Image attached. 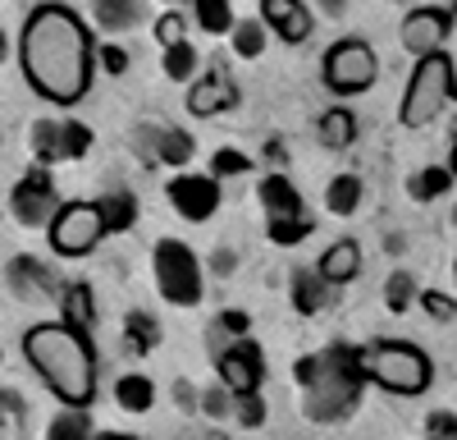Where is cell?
I'll use <instances>...</instances> for the list:
<instances>
[{
  "instance_id": "6da1fadb",
  "label": "cell",
  "mask_w": 457,
  "mask_h": 440,
  "mask_svg": "<svg viewBox=\"0 0 457 440\" xmlns=\"http://www.w3.org/2000/svg\"><path fill=\"white\" fill-rule=\"evenodd\" d=\"M19 60H23L28 88L55 106L83 101L92 88V60H96L92 37L83 19L64 5H37L23 19Z\"/></svg>"
},
{
  "instance_id": "7a4b0ae2",
  "label": "cell",
  "mask_w": 457,
  "mask_h": 440,
  "mask_svg": "<svg viewBox=\"0 0 457 440\" xmlns=\"http://www.w3.org/2000/svg\"><path fill=\"white\" fill-rule=\"evenodd\" d=\"M23 358L37 367V377L51 385V394L73 409H87L96 394V353L87 344V330H73L69 321H37L23 330Z\"/></svg>"
},
{
  "instance_id": "3957f363",
  "label": "cell",
  "mask_w": 457,
  "mask_h": 440,
  "mask_svg": "<svg viewBox=\"0 0 457 440\" xmlns=\"http://www.w3.org/2000/svg\"><path fill=\"white\" fill-rule=\"evenodd\" d=\"M366 381H370L366 349L334 344L325 353L297 358V385H302V403H307V418L312 422H338V418H348L357 403H361Z\"/></svg>"
},
{
  "instance_id": "277c9868",
  "label": "cell",
  "mask_w": 457,
  "mask_h": 440,
  "mask_svg": "<svg viewBox=\"0 0 457 440\" xmlns=\"http://www.w3.org/2000/svg\"><path fill=\"white\" fill-rule=\"evenodd\" d=\"M457 97V73H453V60L439 51V55H426L416 60L411 79L403 88V101H398V120L403 129H426L444 115V106Z\"/></svg>"
},
{
  "instance_id": "5b68a950",
  "label": "cell",
  "mask_w": 457,
  "mask_h": 440,
  "mask_svg": "<svg viewBox=\"0 0 457 440\" xmlns=\"http://www.w3.org/2000/svg\"><path fill=\"white\" fill-rule=\"evenodd\" d=\"M366 372L379 390L389 394H426L430 390V358L416 344H398V340H379L366 349Z\"/></svg>"
},
{
  "instance_id": "8992f818",
  "label": "cell",
  "mask_w": 457,
  "mask_h": 440,
  "mask_svg": "<svg viewBox=\"0 0 457 440\" xmlns=\"http://www.w3.org/2000/svg\"><path fill=\"white\" fill-rule=\"evenodd\" d=\"M151 267H156V289L165 303H174V308L202 303V267H197V252L187 243L161 239L156 252H151Z\"/></svg>"
},
{
  "instance_id": "52a82bcc",
  "label": "cell",
  "mask_w": 457,
  "mask_h": 440,
  "mask_svg": "<svg viewBox=\"0 0 457 440\" xmlns=\"http://www.w3.org/2000/svg\"><path fill=\"white\" fill-rule=\"evenodd\" d=\"M325 88L338 92V97H357L375 83V73H379V60L366 42H357V37H343V42H334L325 51Z\"/></svg>"
},
{
  "instance_id": "ba28073f",
  "label": "cell",
  "mask_w": 457,
  "mask_h": 440,
  "mask_svg": "<svg viewBox=\"0 0 457 440\" xmlns=\"http://www.w3.org/2000/svg\"><path fill=\"white\" fill-rule=\"evenodd\" d=\"M105 216H101V202H64L51 220V248L60 257H83L92 252L101 239H105Z\"/></svg>"
},
{
  "instance_id": "9c48e42d",
  "label": "cell",
  "mask_w": 457,
  "mask_h": 440,
  "mask_svg": "<svg viewBox=\"0 0 457 440\" xmlns=\"http://www.w3.org/2000/svg\"><path fill=\"white\" fill-rule=\"evenodd\" d=\"M60 207L64 202L55 198V183H51V170L46 165H32L14 183V193H10V211H14L19 225H51Z\"/></svg>"
},
{
  "instance_id": "30bf717a",
  "label": "cell",
  "mask_w": 457,
  "mask_h": 440,
  "mask_svg": "<svg viewBox=\"0 0 457 440\" xmlns=\"http://www.w3.org/2000/svg\"><path fill=\"white\" fill-rule=\"evenodd\" d=\"M261 381H265V353L247 335L220 353V385H228L234 394H261Z\"/></svg>"
},
{
  "instance_id": "8fae6325",
  "label": "cell",
  "mask_w": 457,
  "mask_h": 440,
  "mask_svg": "<svg viewBox=\"0 0 457 440\" xmlns=\"http://www.w3.org/2000/svg\"><path fill=\"white\" fill-rule=\"evenodd\" d=\"M170 207L183 216V220H211L215 216V207H220V183H215V174H174L170 179Z\"/></svg>"
},
{
  "instance_id": "7c38bea8",
  "label": "cell",
  "mask_w": 457,
  "mask_h": 440,
  "mask_svg": "<svg viewBox=\"0 0 457 440\" xmlns=\"http://www.w3.org/2000/svg\"><path fill=\"white\" fill-rule=\"evenodd\" d=\"M448 32H453V14L435 10V5H421V10H411L403 19V47L416 55V60H426V55H439L444 42H448Z\"/></svg>"
},
{
  "instance_id": "4fadbf2b",
  "label": "cell",
  "mask_w": 457,
  "mask_h": 440,
  "mask_svg": "<svg viewBox=\"0 0 457 440\" xmlns=\"http://www.w3.org/2000/svg\"><path fill=\"white\" fill-rule=\"evenodd\" d=\"M261 19L270 23L288 47H302L312 37V14L302 0H261Z\"/></svg>"
},
{
  "instance_id": "5bb4252c",
  "label": "cell",
  "mask_w": 457,
  "mask_h": 440,
  "mask_svg": "<svg viewBox=\"0 0 457 440\" xmlns=\"http://www.w3.org/2000/svg\"><path fill=\"white\" fill-rule=\"evenodd\" d=\"M234 101H238V92H234V83L224 79V69L197 79L193 92H187V110H193L197 120H211V115H220V110H234Z\"/></svg>"
},
{
  "instance_id": "9a60e30c",
  "label": "cell",
  "mask_w": 457,
  "mask_h": 440,
  "mask_svg": "<svg viewBox=\"0 0 457 440\" xmlns=\"http://www.w3.org/2000/svg\"><path fill=\"white\" fill-rule=\"evenodd\" d=\"M142 157L146 161H165V165H187L193 157V138L183 129H142Z\"/></svg>"
},
{
  "instance_id": "2e32d148",
  "label": "cell",
  "mask_w": 457,
  "mask_h": 440,
  "mask_svg": "<svg viewBox=\"0 0 457 440\" xmlns=\"http://www.w3.org/2000/svg\"><path fill=\"white\" fill-rule=\"evenodd\" d=\"M329 280L320 275V271H293V280H288V299H293V308L302 312V317H316L325 303H329Z\"/></svg>"
},
{
  "instance_id": "e0dca14e",
  "label": "cell",
  "mask_w": 457,
  "mask_h": 440,
  "mask_svg": "<svg viewBox=\"0 0 457 440\" xmlns=\"http://www.w3.org/2000/svg\"><path fill=\"white\" fill-rule=\"evenodd\" d=\"M261 207L270 220H284V216H302V193L297 183L284 179V174H265L261 179Z\"/></svg>"
},
{
  "instance_id": "ac0fdd59",
  "label": "cell",
  "mask_w": 457,
  "mask_h": 440,
  "mask_svg": "<svg viewBox=\"0 0 457 440\" xmlns=\"http://www.w3.org/2000/svg\"><path fill=\"white\" fill-rule=\"evenodd\" d=\"M329 284H348L357 271H361V248L353 243V239H338V243H329L325 252H320V267H316Z\"/></svg>"
},
{
  "instance_id": "d6986e66",
  "label": "cell",
  "mask_w": 457,
  "mask_h": 440,
  "mask_svg": "<svg viewBox=\"0 0 457 440\" xmlns=\"http://www.w3.org/2000/svg\"><path fill=\"white\" fill-rule=\"evenodd\" d=\"M10 284L19 299H51V271L37 267V257H14L10 262Z\"/></svg>"
},
{
  "instance_id": "ffe728a7",
  "label": "cell",
  "mask_w": 457,
  "mask_h": 440,
  "mask_svg": "<svg viewBox=\"0 0 457 440\" xmlns=\"http://www.w3.org/2000/svg\"><path fill=\"white\" fill-rule=\"evenodd\" d=\"M316 133H320V142L329 147V152H343V147H353V138H357V115L348 106H329L320 115V124H316Z\"/></svg>"
},
{
  "instance_id": "44dd1931",
  "label": "cell",
  "mask_w": 457,
  "mask_h": 440,
  "mask_svg": "<svg viewBox=\"0 0 457 440\" xmlns=\"http://www.w3.org/2000/svg\"><path fill=\"white\" fill-rule=\"evenodd\" d=\"M114 403H120L124 413H146L151 403H156V385H151L142 372H129L114 381Z\"/></svg>"
},
{
  "instance_id": "7402d4cb",
  "label": "cell",
  "mask_w": 457,
  "mask_h": 440,
  "mask_svg": "<svg viewBox=\"0 0 457 440\" xmlns=\"http://www.w3.org/2000/svg\"><path fill=\"white\" fill-rule=\"evenodd\" d=\"M101 216H105V230L110 234H129L133 220H137V198L124 193V189H114V193L101 198Z\"/></svg>"
},
{
  "instance_id": "603a6c76",
  "label": "cell",
  "mask_w": 457,
  "mask_h": 440,
  "mask_svg": "<svg viewBox=\"0 0 457 440\" xmlns=\"http://www.w3.org/2000/svg\"><path fill=\"white\" fill-rule=\"evenodd\" d=\"M46 440H96L87 409H73V403H64V409L51 418V427H46Z\"/></svg>"
},
{
  "instance_id": "cb8c5ba5",
  "label": "cell",
  "mask_w": 457,
  "mask_h": 440,
  "mask_svg": "<svg viewBox=\"0 0 457 440\" xmlns=\"http://www.w3.org/2000/svg\"><path fill=\"white\" fill-rule=\"evenodd\" d=\"M92 10L105 32H124L142 19V0H92Z\"/></svg>"
},
{
  "instance_id": "d4e9b609",
  "label": "cell",
  "mask_w": 457,
  "mask_h": 440,
  "mask_svg": "<svg viewBox=\"0 0 457 440\" xmlns=\"http://www.w3.org/2000/svg\"><path fill=\"white\" fill-rule=\"evenodd\" d=\"M60 308H64V321H69L73 330H92L96 303H92V289H87V284H69V289L60 293Z\"/></svg>"
},
{
  "instance_id": "484cf974",
  "label": "cell",
  "mask_w": 457,
  "mask_h": 440,
  "mask_svg": "<svg viewBox=\"0 0 457 440\" xmlns=\"http://www.w3.org/2000/svg\"><path fill=\"white\" fill-rule=\"evenodd\" d=\"M453 165H426L421 174H416L411 183H407V193L416 198V202H435V198H444L448 189H453Z\"/></svg>"
},
{
  "instance_id": "4316f807",
  "label": "cell",
  "mask_w": 457,
  "mask_h": 440,
  "mask_svg": "<svg viewBox=\"0 0 457 440\" xmlns=\"http://www.w3.org/2000/svg\"><path fill=\"white\" fill-rule=\"evenodd\" d=\"M325 207L334 216H353L361 207V179L357 174H334L329 189H325Z\"/></svg>"
},
{
  "instance_id": "83f0119b",
  "label": "cell",
  "mask_w": 457,
  "mask_h": 440,
  "mask_svg": "<svg viewBox=\"0 0 457 440\" xmlns=\"http://www.w3.org/2000/svg\"><path fill=\"white\" fill-rule=\"evenodd\" d=\"M32 157L37 161H64V124L60 120H37L32 124Z\"/></svg>"
},
{
  "instance_id": "f1b7e54d",
  "label": "cell",
  "mask_w": 457,
  "mask_h": 440,
  "mask_svg": "<svg viewBox=\"0 0 457 440\" xmlns=\"http://www.w3.org/2000/svg\"><path fill=\"white\" fill-rule=\"evenodd\" d=\"M193 10H197V23L215 37L224 32H234V5L228 0H193Z\"/></svg>"
},
{
  "instance_id": "f546056e",
  "label": "cell",
  "mask_w": 457,
  "mask_h": 440,
  "mask_svg": "<svg viewBox=\"0 0 457 440\" xmlns=\"http://www.w3.org/2000/svg\"><path fill=\"white\" fill-rule=\"evenodd\" d=\"M129 349L133 353H146V349H156L161 344V321L156 317H146V312H129Z\"/></svg>"
},
{
  "instance_id": "4dcf8cb0",
  "label": "cell",
  "mask_w": 457,
  "mask_h": 440,
  "mask_svg": "<svg viewBox=\"0 0 457 440\" xmlns=\"http://www.w3.org/2000/svg\"><path fill=\"white\" fill-rule=\"evenodd\" d=\"M316 230V220H307V211L302 216H284V220H270V243H279V248H293V243H302Z\"/></svg>"
},
{
  "instance_id": "1f68e13d",
  "label": "cell",
  "mask_w": 457,
  "mask_h": 440,
  "mask_svg": "<svg viewBox=\"0 0 457 440\" xmlns=\"http://www.w3.org/2000/svg\"><path fill=\"white\" fill-rule=\"evenodd\" d=\"M421 293H416V280L407 275V271H394L389 280H385V308L389 312H407Z\"/></svg>"
},
{
  "instance_id": "d6a6232c",
  "label": "cell",
  "mask_w": 457,
  "mask_h": 440,
  "mask_svg": "<svg viewBox=\"0 0 457 440\" xmlns=\"http://www.w3.org/2000/svg\"><path fill=\"white\" fill-rule=\"evenodd\" d=\"M193 69H197V51H193V42L165 47V79L183 83V79H193Z\"/></svg>"
},
{
  "instance_id": "836d02e7",
  "label": "cell",
  "mask_w": 457,
  "mask_h": 440,
  "mask_svg": "<svg viewBox=\"0 0 457 440\" xmlns=\"http://www.w3.org/2000/svg\"><path fill=\"white\" fill-rule=\"evenodd\" d=\"M234 51H238L243 60H256V55L265 51V28H261L256 19H247V23H234Z\"/></svg>"
},
{
  "instance_id": "e575fe53",
  "label": "cell",
  "mask_w": 457,
  "mask_h": 440,
  "mask_svg": "<svg viewBox=\"0 0 457 440\" xmlns=\"http://www.w3.org/2000/svg\"><path fill=\"white\" fill-rule=\"evenodd\" d=\"M92 152V129L79 120H64V161H79Z\"/></svg>"
},
{
  "instance_id": "d590c367",
  "label": "cell",
  "mask_w": 457,
  "mask_h": 440,
  "mask_svg": "<svg viewBox=\"0 0 457 440\" xmlns=\"http://www.w3.org/2000/svg\"><path fill=\"white\" fill-rule=\"evenodd\" d=\"M247 170H252V161L243 152H234V147H220V152L211 157V174L215 179H234V174H247Z\"/></svg>"
},
{
  "instance_id": "8d00e7d4",
  "label": "cell",
  "mask_w": 457,
  "mask_h": 440,
  "mask_svg": "<svg viewBox=\"0 0 457 440\" xmlns=\"http://www.w3.org/2000/svg\"><path fill=\"white\" fill-rule=\"evenodd\" d=\"M156 37H161V47H179V42H187V19H183L179 10H165V14L156 19Z\"/></svg>"
},
{
  "instance_id": "74e56055",
  "label": "cell",
  "mask_w": 457,
  "mask_h": 440,
  "mask_svg": "<svg viewBox=\"0 0 457 440\" xmlns=\"http://www.w3.org/2000/svg\"><path fill=\"white\" fill-rule=\"evenodd\" d=\"M234 418H238L243 427H261V422H265V403H261V394H238V399H234Z\"/></svg>"
},
{
  "instance_id": "f35d334b",
  "label": "cell",
  "mask_w": 457,
  "mask_h": 440,
  "mask_svg": "<svg viewBox=\"0 0 457 440\" xmlns=\"http://www.w3.org/2000/svg\"><path fill=\"white\" fill-rule=\"evenodd\" d=\"M234 399H238V394L228 390V385H224V390L215 385V390H206V394H202V409H206L211 418H228V413H234Z\"/></svg>"
},
{
  "instance_id": "ab89813d",
  "label": "cell",
  "mask_w": 457,
  "mask_h": 440,
  "mask_svg": "<svg viewBox=\"0 0 457 440\" xmlns=\"http://www.w3.org/2000/svg\"><path fill=\"white\" fill-rule=\"evenodd\" d=\"M421 308H426L435 321H453V312H457V303L448 299V293H439V289H426V293H421Z\"/></svg>"
},
{
  "instance_id": "60d3db41",
  "label": "cell",
  "mask_w": 457,
  "mask_h": 440,
  "mask_svg": "<svg viewBox=\"0 0 457 440\" xmlns=\"http://www.w3.org/2000/svg\"><path fill=\"white\" fill-rule=\"evenodd\" d=\"M96 55H101V69L114 73V79H120V73L129 69V51H124V47H101Z\"/></svg>"
},
{
  "instance_id": "b9f144b4",
  "label": "cell",
  "mask_w": 457,
  "mask_h": 440,
  "mask_svg": "<svg viewBox=\"0 0 457 440\" xmlns=\"http://www.w3.org/2000/svg\"><path fill=\"white\" fill-rule=\"evenodd\" d=\"M220 330H224V335H247V330H252V321H247V312H220V321H215Z\"/></svg>"
},
{
  "instance_id": "7bdbcfd3",
  "label": "cell",
  "mask_w": 457,
  "mask_h": 440,
  "mask_svg": "<svg viewBox=\"0 0 457 440\" xmlns=\"http://www.w3.org/2000/svg\"><path fill=\"white\" fill-rule=\"evenodd\" d=\"M430 436L435 440H457V418L453 413H430Z\"/></svg>"
},
{
  "instance_id": "ee69618b",
  "label": "cell",
  "mask_w": 457,
  "mask_h": 440,
  "mask_svg": "<svg viewBox=\"0 0 457 440\" xmlns=\"http://www.w3.org/2000/svg\"><path fill=\"white\" fill-rule=\"evenodd\" d=\"M174 399H179V409H187V413L197 409V390L187 385V381H179V385H174Z\"/></svg>"
},
{
  "instance_id": "f6af8a7d",
  "label": "cell",
  "mask_w": 457,
  "mask_h": 440,
  "mask_svg": "<svg viewBox=\"0 0 457 440\" xmlns=\"http://www.w3.org/2000/svg\"><path fill=\"white\" fill-rule=\"evenodd\" d=\"M96 440H137V436H120V431H105V436H96Z\"/></svg>"
},
{
  "instance_id": "bcb514c9",
  "label": "cell",
  "mask_w": 457,
  "mask_h": 440,
  "mask_svg": "<svg viewBox=\"0 0 457 440\" xmlns=\"http://www.w3.org/2000/svg\"><path fill=\"white\" fill-rule=\"evenodd\" d=\"M325 10H334V14H338V10H343V0H325Z\"/></svg>"
},
{
  "instance_id": "7dc6e473",
  "label": "cell",
  "mask_w": 457,
  "mask_h": 440,
  "mask_svg": "<svg viewBox=\"0 0 457 440\" xmlns=\"http://www.w3.org/2000/svg\"><path fill=\"white\" fill-rule=\"evenodd\" d=\"M448 165H453V174H457V138H453V161H448Z\"/></svg>"
},
{
  "instance_id": "c3c4849f",
  "label": "cell",
  "mask_w": 457,
  "mask_h": 440,
  "mask_svg": "<svg viewBox=\"0 0 457 440\" xmlns=\"http://www.w3.org/2000/svg\"><path fill=\"white\" fill-rule=\"evenodd\" d=\"M0 60H5V32H0Z\"/></svg>"
},
{
  "instance_id": "681fc988",
  "label": "cell",
  "mask_w": 457,
  "mask_h": 440,
  "mask_svg": "<svg viewBox=\"0 0 457 440\" xmlns=\"http://www.w3.org/2000/svg\"><path fill=\"white\" fill-rule=\"evenodd\" d=\"M453 280H457V262H453Z\"/></svg>"
},
{
  "instance_id": "f907efd6",
  "label": "cell",
  "mask_w": 457,
  "mask_h": 440,
  "mask_svg": "<svg viewBox=\"0 0 457 440\" xmlns=\"http://www.w3.org/2000/svg\"><path fill=\"white\" fill-rule=\"evenodd\" d=\"M453 14H457V0H453Z\"/></svg>"
},
{
  "instance_id": "816d5d0a",
  "label": "cell",
  "mask_w": 457,
  "mask_h": 440,
  "mask_svg": "<svg viewBox=\"0 0 457 440\" xmlns=\"http://www.w3.org/2000/svg\"><path fill=\"white\" fill-rule=\"evenodd\" d=\"M430 440H435V436H430Z\"/></svg>"
}]
</instances>
